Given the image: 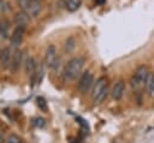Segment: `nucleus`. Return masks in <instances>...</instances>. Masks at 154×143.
Instances as JSON below:
<instances>
[{
	"instance_id": "obj_17",
	"label": "nucleus",
	"mask_w": 154,
	"mask_h": 143,
	"mask_svg": "<svg viewBox=\"0 0 154 143\" xmlns=\"http://www.w3.org/2000/svg\"><path fill=\"white\" fill-rule=\"evenodd\" d=\"M8 11H11L8 2L6 0H0V13L4 14V13H7Z\"/></svg>"
},
{
	"instance_id": "obj_5",
	"label": "nucleus",
	"mask_w": 154,
	"mask_h": 143,
	"mask_svg": "<svg viewBox=\"0 0 154 143\" xmlns=\"http://www.w3.org/2000/svg\"><path fill=\"white\" fill-rule=\"evenodd\" d=\"M60 62V59L58 58V50L54 44H48L46 50H45V56H43V64L46 67L55 70L58 64Z\"/></svg>"
},
{
	"instance_id": "obj_1",
	"label": "nucleus",
	"mask_w": 154,
	"mask_h": 143,
	"mask_svg": "<svg viewBox=\"0 0 154 143\" xmlns=\"http://www.w3.org/2000/svg\"><path fill=\"white\" fill-rule=\"evenodd\" d=\"M84 64H85V59L83 56H75L70 59L63 71V79L67 83L75 81L81 75Z\"/></svg>"
},
{
	"instance_id": "obj_8",
	"label": "nucleus",
	"mask_w": 154,
	"mask_h": 143,
	"mask_svg": "<svg viewBox=\"0 0 154 143\" xmlns=\"http://www.w3.org/2000/svg\"><path fill=\"white\" fill-rule=\"evenodd\" d=\"M25 29L24 26H16L14 30L12 31L11 36H10V41H11V44L13 47H18L22 41H23V37H24V34H25Z\"/></svg>"
},
{
	"instance_id": "obj_20",
	"label": "nucleus",
	"mask_w": 154,
	"mask_h": 143,
	"mask_svg": "<svg viewBox=\"0 0 154 143\" xmlns=\"http://www.w3.org/2000/svg\"><path fill=\"white\" fill-rule=\"evenodd\" d=\"M37 105L42 108V109H46V101L43 97H37Z\"/></svg>"
},
{
	"instance_id": "obj_13",
	"label": "nucleus",
	"mask_w": 154,
	"mask_h": 143,
	"mask_svg": "<svg viewBox=\"0 0 154 143\" xmlns=\"http://www.w3.org/2000/svg\"><path fill=\"white\" fill-rule=\"evenodd\" d=\"M82 5V0H65L64 6L69 12H75L77 11Z\"/></svg>"
},
{
	"instance_id": "obj_7",
	"label": "nucleus",
	"mask_w": 154,
	"mask_h": 143,
	"mask_svg": "<svg viewBox=\"0 0 154 143\" xmlns=\"http://www.w3.org/2000/svg\"><path fill=\"white\" fill-rule=\"evenodd\" d=\"M11 60H12V50L10 47H2L0 49V66L4 70L10 68L11 66Z\"/></svg>"
},
{
	"instance_id": "obj_18",
	"label": "nucleus",
	"mask_w": 154,
	"mask_h": 143,
	"mask_svg": "<svg viewBox=\"0 0 154 143\" xmlns=\"http://www.w3.org/2000/svg\"><path fill=\"white\" fill-rule=\"evenodd\" d=\"M6 143H22V141H20L19 136H17V135H14V133H11V135L7 136Z\"/></svg>"
},
{
	"instance_id": "obj_23",
	"label": "nucleus",
	"mask_w": 154,
	"mask_h": 143,
	"mask_svg": "<svg viewBox=\"0 0 154 143\" xmlns=\"http://www.w3.org/2000/svg\"><path fill=\"white\" fill-rule=\"evenodd\" d=\"M0 32H1V30H0Z\"/></svg>"
},
{
	"instance_id": "obj_14",
	"label": "nucleus",
	"mask_w": 154,
	"mask_h": 143,
	"mask_svg": "<svg viewBox=\"0 0 154 143\" xmlns=\"http://www.w3.org/2000/svg\"><path fill=\"white\" fill-rule=\"evenodd\" d=\"M144 88H146L148 95H149L152 99H154V75H153V73L149 75L148 79H147V82H146V87H144Z\"/></svg>"
},
{
	"instance_id": "obj_4",
	"label": "nucleus",
	"mask_w": 154,
	"mask_h": 143,
	"mask_svg": "<svg viewBox=\"0 0 154 143\" xmlns=\"http://www.w3.org/2000/svg\"><path fill=\"white\" fill-rule=\"evenodd\" d=\"M150 72L148 70V67L146 65H140L136 71L134 72L132 77H131V87L134 90L138 91L141 89H143L146 87V82L149 77Z\"/></svg>"
},
{
	"instance_id": "obj_15",
	"label": "nucleus",
	"mask_w": 154,
	"mask_h": 143,
	"mask_svg": "<svg viewBox=\"0 0 154 143\" xmlns=\"http://www.w3.org/2000/svg\"><path fill=\"white\" fill-rule=\"evenodd\" d=\"M76 47V41L72 36H69L66 40H65V43H64V52L65 53H71Z\"/></svg>"
},
{
	"instance_id": "obj_11",
	"label": "nucleus",
	"mask_w": 154,
	"mask_h": 143,
	"mask_svg": "<svg viewBox=\"0 0 154 143\" xmlns=\"http://www.w3.org/2000/svg\"><path fill=\"white\" fill-rule=\"evenodd\" d=\"M30 19L31 18L24 11H22V10L16 12L14 16H13V23L16 24V26H24V28H26V25L29 24Z\"/></svg>"
},
{
	"instance_id": "obj_12",
	"label": "nucleus",
	"mask_w": 154,
	"mask_h": 143,
	"mask_svg": "<svg viewBox=\"0 0 154 143\" xmlns=\"http://www.w3.org/2000/svg\"><path fill=\"white\" fill-rule=\"evenodd\" d=\"M23 65H24L25 73H26L29 77H34L35 71H36V67H37V64H36V61H35L34 56H31V55L26 56V58L24 59Z\"/></svg>"
},
{
	"instance_id": "obj_10",
	"label": "nucleus",
	"mask_w": 154,
	"mask_h": 143,
	"mask_svg": "<svg viewBox=\"0 0 154 143\" xmlns=\"http://www.w3.org/2000/svg\"><path fill=\"white\" fill-rule=\"evenodd\" d=\"M124 93H125V83L124 81H118L117 83H114L113 88H112V91H111V95H112V99L114 101H120L124 96Z\"/></svg>"
},
{
	"instance_id": "obj_19",
	"label": "nucleus",
	"mask_w": 154,
	"mask_h": 143,
	"mask_svg": "<svg viewBox=\"0 0 154 143\" xmlns=\"http://www.w3.org/2000/svg\"><path fill=\"white\" fill-rule=\"evenodd\" d=\"M32 124H34L36 127H43V126L46 125V121H45L43 118L37 117V118H34V119H32Z\"/></svg>"
},
{
	"instance_id": "obj_22",
	"label": "nucleus",
	"mask_w": 154,
	"mask_h": 143,
	"mask_svg": "<svg viewBox=\"0 0 154 143\" xmlns=\"http://www.w3.org/2000/svg\"><path fill=\"white\" fill-rule=\"evenodd\" d=\"M0 143H4V137H2V133L0 132Z\"/></svg>"
},
{
	"instance_id": "obj_3",
	"label": "nucleus",
	"mask_w": 154,
	"mask_h": 143,
	"mask_svg": "<svg viewBox=\"0 0 154 143\" xmlns=\"http://www.w3.org/2000/svg\"><path fill=\"white\" fill-rule=\"evenodd\" d=\"M17 4L19 8L32 19L37 18L43 10L42 0H17Z\"/></svg>"
},
{
	"instance_id": "obj_16",
	"label": "nucleus",
	"mask_w": 154,
	"mask_h": 143,
	"mask_svg": "<svg viewBox=\"0 0 154 143\" xmlns=\"http://www.w3.org/2000/svg\"><path fill=\"white\" fill-rule=\"evenodd\" d=\"M0 30H1L0 37H2V38L7 37V34H8V22L7 20H2L0 23Z\"/></svg>"
},
{
	"instance_id": "obj_6",
	"label": "nucleus",
	"mask_w": 154,
	"mask_h": 143,
	"mask_svg": "<svg viewBox=\"0 0 154 143\" xmlns=\"http://www.w3.org/2000/svg\"><path fill=\"white\" fill-rule=\"evenodd\" d=\"M94 75L91 71H87L84 73H82V76L79 77L78 81V90L82 94H87L90 88L94 85Z\"/></svg>"
},
{
	"instance_id": "obj_2",
	"label": "nucleus",
	"mask_w": 154,
	"mask_h": 143,
	"mask_svg": "<svg viewBox=\"0 0 154 143\" xmlns=\"http://www.w3.org/2000/svg\"><path fill=\"white\" fill-rule=\"evenodd\" d=\"M108 95V81L106 77H99L93 85V101L95 105H100Z\"/></svg>"
},
{
	"instance_id": "obj_21",
	"label": "nucleus",
	"mask_w": 154,
	"mask_h": 143,
	"mask_svg": "<svg viewBox=\"0 0 154 143\" xmlns=\"http://www.w3.org/2000/svg\"><path fill=\"white\" fill-rule=\"evenodd\" d=\"M106 2V0H95V4L96 5H103Z\"/></svg>"
},
{
	"instance_id": "obj_9",
	"label": "nucleus",
	"mask_w": 154,
	"mask_h": 143,
	"mask_svg": "<svg viewBox=\"0 0 154 143\" xmlns=\"http://www.w3.org/2000/svg\"><path fill=\"white\" fill-rule=\"evenodd\" d=\"M23 62H24L23 52L19 50V49H17V50L12 54V60H11V66H10L11 71H12L13 73L18 72V70H19V67L23 65Z\"/></svg>"
}]
</instances>
